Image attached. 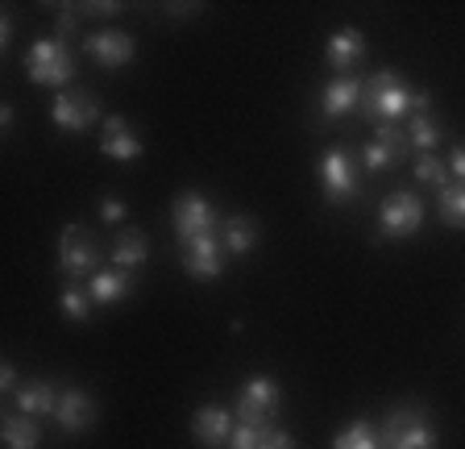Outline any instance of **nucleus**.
Listing matches in <instances>:
<instances>
[{"instance_id":"35","label":"nucleus","mask_w":465,"mask_h":449,"mask_svg":"<svg viewBox=\"0 0 465 449\" xmlns=\"http://www.w3.org/2000/svg\"><path fill=\"white\" fill-rule=\"evenodd\" d=\"M0 125H5V129H13V105H5V108H0Z\"/></svg>"},{"instance_id":"9","label":"nucleus","mask_w":465,"mask_h":449,"mask_svg":"<svg viewBox=\"0 0 465 449\" xmlns=\"http://www.w3.org/2000/svg\"><path fill=\"white\" fill-rule=\"evenodd\" d=\"M174 216V234H179V242H195V237H208L216 234V208L213 200H203L200 192H183L179 200H174L171 208Z\"/></svg>"},{"instance_id":"15","label":"nucleus","mask_w":465,"mask_h":449,"mask_svg":"<svg viewBox=\"0 0 465 449\" xmlns=\"http://www.w3.org/2000/svg\"><path fill=\"white\" fill-rule=\"evenodd\" d=\"M54 420L63 433H84L92 429V420H96V400L87 395V391L71 387L58 395V408H54Z\"/></svg>"},{"instance_id":"27","label":"nucleus","mask_w":465,"mask_h":449,"mask_svg":"<svg viewBox=\"0 0 465 449\" xmlns=\"http://www.w3.org/2000/svg\"><path fill=\"white\" fill-rule=\"evenodd\" d=\"M411 171H416V179L420 184H432L436 192L449 184V166L440 163L436 155H416V163H411Z\"/></svg>"},{"instance_id":"34","label":"nucleus","mask_w":465,"mask_h":449,"mask_svg":"<svg viewBox=\"0 0 465 449\" xmlns=\"http://www.w3.org/2000/svg\"><path fill=\"white\" fill-rule=\"evenodd\" d=\"M9 38H13V21L5 17V21H0V42H5V46H9Z\"/></svg>"},{"instance_id":"28","label":"nucleus","mask_w":465,"mask_h":449,"mask_svg":"<svg viewBox=\"0 0 465 449\" xmlns=\"http://www.w3.org/2000/svg\"><path fill=\"white\" fill-rule=\"evenodd\" d=\"M258 445H262V424L237 420V424H232V437H229V449H258Z\"/></svg>"},{"instance_id":"2","label":"nucleus","mask_w":465,"mask_h":449,"mask_svg":"<svg viewBox=\"0 0 465 449\" xmlns=\"http://www.w3.org/2000/svg\"><path fill=\"white\" fill-rule=\"evenodd\" d=\"M75 55H71V42L63 38H42L29 46L25 55V71L34 84H46V88H58L67 92V84L75 79Z\"/></svg>"},{"instance_id":"24","label":"nucleus","mask_w":465,"mask_h":449,"mask_svg":"<svg viewBox=\"0 0 465 449\" xmlns=\"http://www.w3.org/2000/svg\"><path fill=\"white\" fill-rule=\"evenodd\" d=\"M440 221L449 224V229H465V184H445L440 187Z\"/></svg>"},{"instance_id":"4","label":"nucleus","mask_w":465,"mask_h":449,"mask_svg":"<svg viewBox=\"0 0 465 449\" xmlns=\"http://www.w3.org/2000/svg\"><path fill=\"white\" fill-rule=\"evenodd\" d=\"M320 192L332 208L353 205L361 195V166L345 146H332L320 155Z\"/></svg>"},{"instance_id":"18","label":"nucleus","mask_w":465,"mask_h":449,"mask_svg":"<svg viewBox=\"0 0 465 449\" xmlns=\"http://www.w3.org/2000/svg\"><path fill=\"white\" fill-rule=\"evenodd\" d=\"M13 404H17V412L21 416H54V408H58V391L50 387V383H25V387H17L13 391Z\"/></svg>"},{"instance_id":"14","label":"nucleus","mask_w":465,"mask_h":449,"mask_svg":"<svg viewBox=\"0 0 465 449\" xmlns=\"http://www.w3.org/2000/svg\"><path fill=\"white\" fill-rule=\"evenodd\" d=\"M84 50L100 67H125V63L134 59V38H129L125 30H100L84 42Z\"/></svg>"},{"instance_id":"11","label":"nucleus","mask_w":465,"mask_h":449,"mask_svg":"<svg viewBox=\"0 0 465 449\" xmlns=\"http://www.w3.org/2000/svg\"><path fill=\"white\" fill-rule=\"evenodd\" d=\"M361 96H366V79L337 75L332 84H324V92H320V117L324 121L345 117V113H353V108L361 105Z\"/></svg>"},{"instance_id":"13","label":"nucleus","mask_w":465,"mask_h":449,"mask_svg":"<svg viewBox=\"0 0 465 449\" xmlns=\"http://www.w3.org/2000/svg\"><path fill=\"white\" fill-rule=\"evenodd\" d=\"M100 150H104V158H113V163H137V158H142V142H137V134L129 129L125 117H104Z\"/></svg>"},{"instance_id":"20","label":"nucleus","mask_w":465,"mask_h":449,"mask_svg":"<svg viewBox=\"0 0 465 449\" xmlns=\"http://www.w3.org/2000/svg\"><path fill=\"white\" fill-rule=\"evenodd\" d=\"M129 287H134V279H129V271H121V266H113V271H96L92 279H87V292H92V300L96 304L125 300Z\"/></svg>"},{"instance_id":"7","label":"nucleus","mask_w":465,"mask_h":449,"mask_svg":"<svg viewBox=\"0 0 465 449\" xmlns=\"http://www.w3.org/2000/svg\"><path fill=\"white\" fill-rule=\"evenodd\" d=\"M50 117H54V129L58 134H84L92 129L104 113H100L96 96L84 88H71V92H58L54 105H50Z\"/></svg>"},{"instance_id":"26","label":"nucleus","mask_w":465,"mask_h":449,"mask_svg":"<svg viewBox=\"0 0 465 449\" xmlns=\"http://www.w3.org/2000/svg\"><path fill=\"white\" fill-rule=\"evenodd\" d=\"M332 449H382V441H378V429L374 424H366V420H353L345 433H341L337 441H332Z\"/></svg>"},{"instance_id":"5","label":"nucleus","mask_w":465,"mask_h":449,"mask_svg":"<svg viewBox=\"0 0 465 449\" xmlns=\"http://www.w3.org/2000/svg\"><path fill=\"white\" fill-rule=\"evenodd\" d=\"M58 271L67 274L71 284L75 279H92L100 271V242L87 234L84 224H67L58 234Z\"/></svg>"},{"instance_id":"21","label":"nucleus","mask_w":465,"mask_h":449,"mask_svg":"<svg viewBox=\"0 0 465 449\" xmlns=\"http://www.w3.org/2000/svg\"><path fill=\"white\" fill-rule=\"evenodd\" d=\"M0 437H5V449H38L42 445V424L34 416H21V412H13V416H5V429H0Z\"/></svg>"},{"instance_id":"10","label":"nucleus","mask_w":465,"mask_h":449,"mask_svg":"<svg viewBox=\"0 0 465 449\" xmlns=\"http://www.w3.org/2000/svg\"><path fill=\"white\" fill-rule=\"evenodd\" d=\"M411 150V142H407V134L399 125H378V134L366 142V150H361V171H370V175H378V171H391L395 163H403V155Z\"/></svg>"},{"instance_id":"33","label":"nucleus","mask_w":465,"mask_h":449,"mask_svg":"<svg viewBox=\"0 0 465 449\" xmlns=\"http://www.w3.org/2000/svg\"><path fill=\"white\" fill-rule=\"evenodd\" d=\"M71 34H75V17H71V13H63V17H58V34H54V38L67 42Z\"/></svg>"},{"instance_id":"3","label":"nucleus","mask_w":465,"mask_h":449,"mask_svg":"<svg viewBox=\"0 0 465 449\" xmlns=\"http://www.w3.org/2000/svg\"><path fill=\"white\" fill-rule=\"evenodd\" d=\"M361 108H366V117H374L378 125H395L399 117L411 113V88H407V79L395 75V71H378V75H370Z\"/></svg>"},{"instance_id":"23","label":"nucleus","mask_w":465,"mask_h":449,"mask_svg":"<svg viewBox=\"0 0 465 449\" xmlns=\"http://www.w3.org/2000/svg\"><path fill=\"white\" fill-rule=\"evenodd\" d=\"M440 137H445V129H440V125L432 121V113L407 117V142H411V150H416V155H436Z\"/></svg>"},{"instance_id":"30","label":"nucleus","mask_w":465,"mask_h":449,"mask_svg":"<svg viewBox=\"0 0 465 449\" xmlns=\"http://www.w3.org/2000/svg\"><path fill=\"white\" fill-rule=\"evenodd\" d=\"M100 216H104L108 224H116L121 216H125V200H116V195H104V200H100Z\"/></svg>"},{"instance_id":"29","label":"nucleus","mask_w":465,"mask_h":449,"mask_svg":"<svg viewBox=\"0 0 465 449\" xmlns=\"http://www.w3.org/2000/svg\"><path fill=\"white\" fill-rule=\"evenodd\" d=\"M258 449H295V441H291V433L274 429V424H266L262 429V445Z\"/></svg>"},{"instance_id":"25","label":"nucleus","mask_w":465,"mask_h":449,"mask_svg":"<svg viewBox=\"0 0 465 449\" xmlns=\"http://www.w3.org/2000/svg\"><path fill=\"white\" fill-rule=\"evenodd\" d=\"M92 292H87V287H75V284H67L63 287V292H58V308H63V316H67V321H79L84 324L87 316H92Z\"/></svg>"},{"instance_id":"16","label":"nucleus","mask_w":465,"mask_h":449,"mask_svg":"<svg viewBox=\"0 0 465 449\" xmlns=\"http://www.w3.org/2000/svg\"><path fill=\"white\" fill-rule=\"evenodd\" d=\"M192 437L203 441V445H229L232 412L221 408V404H203V408L192 416Z\"/></svg>"},{"instance_id":"32","label":"nucleus","mask_w":465,"mask_h":449,"mask_svg":"<svg viewBox=\"0 0 465 449\" xmlns=\"http://www.w3.org/2000/svg\"><path fill=\"white\" fill-rule=\"evenodd\" d=\"M0 391H17V366H13V362L0 366Z\"/></svg>"},{"instance_id":"8","label":"nucleus","mask_w":465,"mask_h":449,"mask_svg":"<svg viewBox=\"0 0 465 449\" xmlns=\"http://www.w3.org/2000/svg\"><path fill=\"white\" fill-rule=\"evenodd\" d=\"M279 383L271 379V374H253V379H245L242 395H237V420H245V424H274V412H279Z\"/></svg>"},{"instance_id":"1","label":"nucleus","mask_w":465,"mask_h":449,"mask_svg":"<svg viewBox=\"0 0 465 449\" xmlns=\"http://www.w3.org/2000/svg\"><path fill=\"white\" fill-rule=\"evenodd\" d=\"M378 441L382 449H436L440 437H436L432 420L420 404H403V408H391L378 424Z\"/></svg>"},{"instance_id":"12","label":"nucleus","mask_w":465,"mask_h":449,"mask_svg":"<svg viewBox=\"0 0 465 449\" xmlns=\"http://www.w3.org/2000/svg\"><path fill=\"white\" fill-rule=\"evenodd\" d=\"M183 271L192 279H216L224 271V245L221 234H208V237H195V242L183 245Z\"/></svg>"},{"instance_id":"22","label":"nucleus","mask_w":465,"mask_h":449,"mask_svg":"<svg viewBox=\"0 0 465 449\" xmlns=\"http://www.w3.org/2000/svg\"><path fill=\"white\" fill-rule=\"evenodd\" d=\"M145 258H150V237H145L142 229H125V234L113 242V263L121 266V271H134Z\"/></svg>"},{"instance_id":"17","label":"nucleus","mask_w":465,"mask_h":449,"mask_svg":"<svg viewBox=\"0 0 465 449\" xmlns=\"http://www.w3.org/2000/svg\"><path fill=\"white\" fill-rule=\"evenodd\" d=\"M221 245H224V254L245 258L253 245H258V221H253V216H245V213L224 216V221H221Z\"/></svg>"},{"instance_id":"6","label":"nucleus","mask_w":465,"mask_h":449,"mask_svg":"<svg viewBox=\"0 0 465 449\" xmlns=\"http://www.w3.org/2000/svg\"><path fill=\"white\" fill-rule=\"evenodd\" d=\"M424 224V200L416 192H391L378 208V237L387 242H403Z\"/></svg>"},{"instance_id":"19","label":"nucleus","mask_w":465,"mask_h":449,"mask_svg":"<svg viewBox=\"0 0 465 449\" xmlns=\"http://www.w3.org/2000/svg\"><path fill=\"white\" fill-rule=\"evenodd\" d=\"M361 55H366V38H361V30H337L329 42H324V59H329L337 71L361 63Z\"/></svg>"},{"instance_id":"31","label":"nucleus","mask_w":465,"mask_h":449,"mask_svg":"<svg viewBox=\"0 0 465 449\" xmlns=\"http://www.w3.org/2000/svg\"><path fill=\"white\" fill-rule=\"evenodd\" d=\"M449 171L457 175V184H465V142L449 150Z\"/></svg>"}]
</instances>
